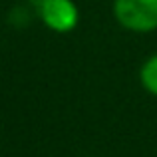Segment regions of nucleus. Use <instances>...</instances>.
Here are the masks:
<instances>
[{"instance_id":"obj_1","label":"nucleus","mask_w":157,"mask_h":157,"mask_svg":"<svg viewBox=\"0 0 157 157\" xmlns=\"http://www.w3.org/2000/svg\"><path fill=\"white\" fill-rule=\"evenodd\" d=\"M111 14L131 34H151L157 30V0H113Z\"/></svg>"},{"instance_id":"obj_4","label":"nucleus","mask_w":157,"mask_h":157,"mask_svg":"<svg viewBox=\"0 0 157 157\" xmlns=\"http://www.w3.org/2000/svg\"><path fill=\"white\" fill-rule=\"evenodd\" d=\"M30 18H32V12H30V6H14L8 14V22L14 24L16 28H22V26H28L30 24Z\"/></svg>"},{"instance_id":"obj_2","label":"nucleus","mask_w":157,"mask_h":157,"mask_svg":"<svg viewBox=\"0 0 157 157\" xmlns=\"http://www.w3.org/2000/svg\"><path fill=\"white\" fill-rule=\"evenodd\" d=\"M36 16L56 34H68L80 24V8L74 0H46L36 8Z\"/></svg>"},{"instance_id":"obj_3","label":"nucleus","mask_w":157,"mask_h":157,"mask_svg":"<svg viewBox=\"0 0 157 157\" xmlns=\"http://www.w3.org/2000/svg\"><path fill=\"white\" fill-rule=\"evenodd\" d=\"M139 84L149 96L157 98V52L147 56L139 66Z\"/></svg>"},{"instance_id":"obj_5","label":"nucleus","mask_w":157,"mask_h":157,"mask_svg":"<svg viewBox=\"0 0 157 157\" xmlns=\"http://www.w3.org/2000/svg\"><path fill=\"white\" fill-rule=\"evenodd\" d=\"M24 2H26V4H28V6H30V8H32V10H34V12H36V8H38V6H42V4H44V2H46V0H24Z\"/></svg>"}]
</instances>
